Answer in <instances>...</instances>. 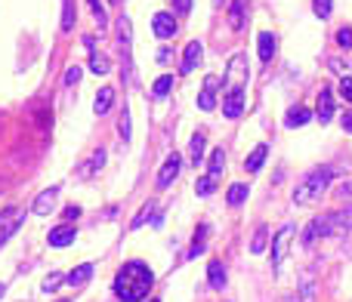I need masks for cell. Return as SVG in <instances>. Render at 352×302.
I'll list each match as a JSON object with an SVG mask.
<instances>
[{
	"label": "cell",
	"mask_w": 352,
	"mask_h": 302,
	"mask_svg": "<svg viewBox=\"0 0 352 302\" xmlns=\"http://www.w3.org/2000/svg\"><path fill=\"white\" fill-rule=\"evenodd\" d=\"M115 297L121 302H142L155 287V272L146 262H127L115 275Z\"/></svg>",
	"instance_id": "obj_1"
},
{
	"label": "cell",
	"mask_w": 352,
	"mask_h": 302,
	"mask_svg": "<svg viewBox=\"0 0 352 302\" xmlns=\"http://www.w3.org/2000/svg\"><path fill=\"white\" fill-rule=\"evenodd\" d=\"M352 231V207H343V210L324 213V216H316L303 231V244L312 247L318 237H340Z\"/></svg>",
	"instance_id": "obj_2"
},
{
	"label": "cell",
	"mask_w": 352,
	"mask_h": 302,
	"mask_svg": "<svg viewBox=\"0 0 352 302\" xmlns=\"http://www.w3.org/2000/svg\"><path fill=\"white\" fill-rule=\"evenodd\" d=\"M331 179H334V167H318L312 170V173H306L303 179H300V185L294 188V204H316V200H322L324 188L331 185Z\"/></svg>",
	"instance_id": "obj_3"
},
{
	"label": "cell",
	"mask_w": 352,
	"mask_h": 302,
	"mask_svg": "<svg viewBox=\"0 0 352 302\" xmlns=\"http://www.w3.org/2000/svg\"><path fill=\"white\" fill-rule=\"evenodd\" d=\"M294 237H297V225H281L278 235L272 237V262L275 266H281V259L287 256V247H291Z\"/></svg>",
	"instance_id": "obj_4"
},
{
	"label": "cell",
	"mask_w": 352,
	"mask_h": 302,
	"mask_svg": "<svg viewBox=\"0 0 352 302\" xmlns=\"http://www.w3.org/2000/svg\"><path fill=\"white\" fill-rule=\"evenodd\" d=\"M244 80H248V59H244L241 53H235V56L229 59L226 84H229V90H235V86H241V90H244Z\"/></svg>",
	"instance_id": "obj_5"
},
{
	"label": "cell",
	"mask_w": 352,
	"mask_h": 302,
	"mask_svg": "<svg viewBox=\"0 0 352 302\" xmlns=\"http://www.w3.org/2000/svg\"><path fill=\"white\" fill-rule=\"evenodd\" d=\"M219 84H223V80H219L217 74H207V78H204V86H201V93H198V108L201 111H213V108H217Z\"/></svg>",
	"instance_id": "obj_6"
},
{
	"label": "cell",
	"mask_w": 352,
	"mask_h": 302,
	"mask_svg": "<svg viewBox=\"0 0 352 302\" xmlns=\"http://www.w3.org/2000/svg\"><path fill=\"white\" fill-rule=\"evenodd\" d=\"M241 111H244V90L241 86H235V90H226V96H223V115L226 117H241Z\"/></svg>",
	"instance_id": "obj_7"
},
{
	"label": "cell",
	"mask_w": 352,
	"mask_h": 302,
	"mask_svg": "<svg viewBox=\"0 0 352 302\" xmlns=\"http://www.w3.org/2000/svg\"><path fill=\"white\" fill-rule=\"evenodd\" d=\"M152 28H155V34H158L161 40L173 37V34H176V19H173V12H155Z\"/></svg>",
	"instance_id": "obj_8"
},
{
	"label": "cell",
	"mask_w": 352,
	"mask_h": 302,
	"mask_svg": "<svg viewBox=\"0 0 352 302\" xmlns=\"http://www.w3.org/2000/svg\"><path fill=\"white\" fill-rule=\"evenodd\" d=\"M56 198H59V188H47V191L37 194L34 207H31V213H37V216H50V213L56 210Z\"/></svg>",
	"instance_id": "obj_9"
},
{
	"label": "cell",
	"mask_w": 352,
	"mask_h": 302,
	"mask_svg": "<svg viewBox=\"0 0 352 302\" xmlns=\"http://www.w3.org/2000/svg\"><path fill=\"white\" fill-rule=\"evenodd\" d=\"M179 167H182V161H179V154H173L164 161V167H161V173H158V188H167V185H173V179L179 176Z\"/></svg>",
	"instance_id": "obj_10"
},
{
	"label": "cell",
	"mask_w": 352,
	"mask_h": 302,
	"mask_svg": "<svg viewBox=\"0 0 352 302\" xmlns=\"http://www.w3.org/2000/svg\"><path fill=\"white\" fill-rule=\"evenodd\" d=\"M74 237H78V229H74V225H59V229L50 231V247L62 250V247H68V244H74Z\"/></svg>",
	"instance_id": "obj_11"
},
{
	"label": "cell",
	"mask_w": 352,
	"mask_h": 302,
	"mask_svg": "<svg viewBox=\"0 0 352 302\" xmlns=\"http://www.w3.org/2000/svg\"><path fill=\"white\" fill-rule=\"evenodd\" d=\"M248 25V0H232L229 6V28L232 31H244Z\"/></svg>",
	"instance_id": "obj_12"
},
{
	"label": "cell",
	"mask_w": 352,
	"mask_h": 302,
	"mask_svg": "<svg viewBox=\"0 0 352 302\" xmlns=\"http://www.w3.org/2000/svg\"><path fill=\"white\" fill-rule=\"evenodd\" d=\"M309 121H312V111L306 108V105H291V108H287V115H285V127H291V130L306 127Z\"/></svg>",
	"instance_id": "obj_13"
},
{
	"label": "cell",
	"mask_w": 352,
	"mask_h": 302,
	"mask_svg": "<svg viewBox=\"0 0 352 302\" xmlns=\"http://www.w3.org/2000/svg\"><path fill=\"white\" fill-rule=\"evenodd\" d=\"M331 117H334V93H331V86H322V93H318V121L328 124Z\"/></svg>",
	"instance_id": "obj_14"
},
{
	"label": "cell",
	"mask_w": 352,
	"mask_h": 302,
	"mask_svg": "<svg viewBox=\"0 0 352 302\" xmlns=\"http://www.w3.org/2000/svg\"><path fill=\"white\" fill-rule=\"evenodd\" d=\"M201 56H204V47H201L198 40H192L186 47V56H182V74L195 71V68H198V62H201Z\"/></svg>",
	"instance_id": "obj_15"
},
{
	"label": "cell",
	"mask_w": 352,
	"mask_h": 302,
	"mask_svg": "<svg viewBox=\"0 0 352 302\" xmlns=\"http://www.w3.org/2000/svg\"><path fill=\"white\" fill-rule=\"evenodd\" d=\"M102 163H105V151H102V148H96V151L90 154V161H87L84 167L78 170V176H80V179H90V176L96 173V170H102Z\"/></svg>",
	"instance_id": "obj_16"
},
{
	"label": "cell",
	"mask_w": 352,
	"mask_h": 302,
	"mask_svg": "<svg viewBox=\"0 0 352 302\" xmlns=\"http://www.w3.org/2000/svg\"><path fill=\"white\" fill-rule=\"evenodd\" d=\"M207 275H210V278H207V281H210V287H213V290H223V287H226V281H229V278H226V268H223V262H219V259H213V262H210V268H207Z\"/></svg>",
	"instance_id": "obj_17"
},
{
	"label": "cell",
	"mask_w": 352,
	"mask_h": 302,
	"mask_svg": "<svg viewBox=\"0 0 352 302\" xmlns=\"http://www.w3.org/2000/svg\"><path fill=\"white\" fill-rule=\"evenodd\" d=\"M90 278H93V266H90V262H84V266H78L72 275H68V278H65V284L80 287V284H87V281H90Z\"/></svg>",
	"instance_id": "obj_18"
},
{
	"label": "cell",
	"mask_w": 352,
	"mask_h": 302,
	"mask_svg": "<svg viewBox=\"0 0 352 302\" xmlns=\"http://www.w3.org/2000/svg\"><path fill=\"white\" fill-rule=\"evenodd\" d=\"M223 170H226V154H223V148H217V151L210 154V167H207V176H210L213 182H219Z\"/></svg>",
	"instance_id": "obj_19"
},
{
	"label": "cell",
	"mask_w": 352,
	"mask_h": 302,
	"mask_svg": "<svg viewBox=\"0 0 352 302\" xmlns=\"http://www.w3.org/2000/svg\"><path fill=\"white\" fill-rule=\"evenodd\" d=\"M111 102H115V90H111V86H102V90L96 93V105H93V111H96V115H105V111L111 108Z\"/></svg>",
	"instance_id": "obj_20"
},
{
	"label": "cell",
	"mask_w": 352,
	"mask_h": 302,
	"mask_svg": "<svg viewBox=\"0 0 352 302\" xmlns=\"http://www.w3.org/2000/svg\"><path fill=\"white\" fill-rule=\"evenodd\" d=\"M266 154H269V146H256L254 151H250V157L244 161V167H248V173H256V170L263 167V161H266Z\"/></svg>",
	"instance_id": "obj_21"
},
{
	"label": "cell",
	"mask_w": 352,
	"mask_h": 302,
	"mask_svg": "<svg viewBox=\"0 0 352 302\" xmlns=\"http://www.w3.org/2000/svg\"><path fill=\"white\" fill-rule=\"evenodd\" d=\"M204 133H195L192 136V142H188V151H192V163H195V167H198V163L201 161H204Z\"/></svg>",
	"instance_id": "obj_22"
},
{
	"label": "cell",
	"mask_w": 352,
	"mask_h": 302,
	"mask_svg": "<svg viewBox=\"0 0 352 302\" xmlns=\"http://www.w3.org/2000/svg\"><path fill=\"white\" fill-rule=\"evenodd\" d=\"M272 56H275V37L269 34V31H263V34H260V59L269 62Z\"/></svg>",
	"instance_id": "obj_23"
},
{
	"label": "cell",
	"mask_w": 352,
	"mask_h": 302,
	"mask_svg": "<svg viewBox=\"0 0 352 302\" xmlns=\"http://www.w3.org/2000/svg\"><path fill=\"white\" fill-rule=\"evenodd\" d=\"M266 241H269V229L266 225H260V229H256V235H254V244H250V253H266Z\"/></svg>",
	"instance_id": "obj_24"
},
{
	"label": "cell",
	"mask_w": 352,
	"mask_h": 302,
	"mask_svg": "<svg viewBox=\"0 0 352 302\" xmlns=\"http://www.w3.org/2000/svg\"><path fill=\"white\" fill-rule=\"evenodd\" d=\"M300 302H316V278H312L309 272L303 275V290H300Z\"/></svg>",
	"instance_id": "obj_25"
},
{
	"label": "cell",
	"mask_w": 352,
	"mask_h": 302,
	"mask_svg": "<svg viewBox=\"0 0 352 302\" xmlns=\"http://www.w3.org/2000/svg\"><path fill=\"white\" fill-rule=\"evenodd\" d=\"M248 194H250V191H248V185H232V188H229V194H226V200H229L232 207H241L244 200H248Z\"/></svg>",
	"instance_id": "obj_26"
},
{
	"label": "cell",
	"mask_w": 352,
	"mask_h": 302,
	"mask_svg": "<svg viewBox=\"0 0 352 302\" xmlns=\"http://www.w3.org/2000/svg\"><path fill=\"white\" fill-rule=\"evenodd\" d=\"M170 86H173V74H164V78H158V80H155L152 93H155V96H158V99H164L167 93H170Z\"/></svg>",
	"instance_id": "obj_27"
},
{
	"label": "cell",
	"mask_w": 352,
	"mask_h": 302,
	"mask_svg": "<svg viewBox=\"0 0 352 302\" xmlns=\"http://www.w3.org/2000/svg\"><path fill=\"white\" fill-rule=\"evenodd\" d=\"M152 216H155V200H148V204L136 213V219L130 222V229H142V222H146V219H152Z\"/></svg>",
	"instance_id": "obj_28"
},
{
	"label": "cell",
	"mask_w": 352,
	"mask_h": 302,
	"mask_svg": "<svg viewBox=\"0 0 352 302\" xmlns=\"http://www.w3.org/2000/svg\"><path fill=\"white\" fill-rule=\"evenodd\" d=\"M109 68H111V62L105 59V56H99V53H93V56H90V71H96V74H109Z\"/></svg>",
	"instance_id": "obj_29"
},
{
	"label": "cell",
	"mask_w": 352,
	"mask_h": 302,
	"mask_svg": "<svg viewBox=\"0 0 352 302\" xmlns=\"http://www.w3.org/2000/svg\"><path fill=\"white\" fill-rule=\"evenodd\" d=\"M87 3H90L93 16H96V22H99V28H105V25H109V16H105V10H102V0H87Z\"/></svg>",
	"instance_id": "obj_30"
},
{
	"label": "cell",
	"mask_w": 352,
	"mask_h": 302,
	"mask_svg": "<svg viewBox=\"0 0 352 302\" xmlns=\"http://www.w3.org/2000/svg\"><path fill=\"white\" fill-rule=\"evenodd\" d=\"M312 10H316V16H318V19H331L334 6H331V0H312Z\"/></svg>",
	"instance_id": "obj_31"
},
{
	"label": "cell",
	"mask_w": 352,
	"mask_h": 302,
	"mask_svg": "<svg viewBox=\"0 0 352 302\" xmlns=\"http://www.w3.org/2000/svg\"><path fill=\"white\" fill-rule=\"evenodd\" d=\"M213 188H217V182H213L210 176H201L198 185H195V191H198L201 198H207V194H213Z\"/></svg>",
	"instance_id": "obj_32"
},
{
	"label": "cell",
	"mask_w": 352,
	"mask_h": 302,
	"mask_svg": "<svg viewBox=\"0 0 352 302\" xmlns=\"http://www.w3.org/2000/svg\"><path fill=\"white\" fill-rule=\"evenodd\" d=\"M337 200H343L346 207H352V179L346 182V185H340L337 188Z\"/></svg>",
	"instance_id": "obj_33"
},
{
	"label": "cell",
	"mask_w": 352,
	"mask_h": 302,
	"mask_svg": "<svg viewBox=\"0 0 352 302\" xmlns=\"http://www.w3.org/2000/svg\"><path fill=\"white\" fill-rule=\"evenodd\" d=\"M59 284H65V278H62V275H50V278L47 281H43V293H53L56 290V287H59Z\"/></svg>",
	"instance_id": "obj_34"
},
{
	"label": "cell",
	"mask_w": 352,
	"mask_h": 302,
	"mask_svg": "<svg viewBox=\"0 0 352 302\" xmlns=\"http://www.w3.org/2000/svg\"><path fill=\"white\" fill-rule=\"evenodd\" d=\"M337 43H340L343 49H352V28H340V31H337Z\"/></svg>",
	"instance_id": "obj_35"
},
{
	"label": "cell",
	"mask_w": 352,
	"mask_h": 302,
	"mask_svg": "<svg viewBox=\"0 0 352 302\" xmlns=\"http://www.w3.org/2000/svg\"><path fill=\"white\" fill-rule=\"evenodd\" d=\"M121 139L130 142V115H127V111L121 115Z\"/></svg>",
	"instance_id": "obj_36"
},
{
	"label": "cell",
	"mask_w": 352,
	"mask_h": 302,
	"mask_svg": "<svg viewBox=\"0 0 352 302\" xmlns=\"http://www.w3.org/2000/svg\"><path fill=\"white\" fill-rule=\"evenodd\" d=\"M340 93H343V99H349V102H352V78H349V74L340 80Z\"/></svg>",
	"instance_id": "obj_37"
},
{
	"label": "cell",
	"mask_w": 352,
	"mask_h": 302,
	"mask_svg": "<svg viewBox=\"0 0 352 302\" xmlns=\"http://www.w3.org/2000/svg\"><path fill=\"white\" fill-rule=\"evenodd\" d=\"M72 22H74V10H72V3L65 6V19H62V31H72Z\"/></svg>",
	"instance_id": "obj_38"
},
{
	"label": "cell",
	"mask_w": 352,
	"mask_h": 302,
	"mask_svg": "<svg viewBox=\"0 0 352 302\" xmlns=\"http://www.w3.org/2000/svg\"><path fill=\"white\" fill-rule=\"evenodd\" d=\"M78 80H80V68H78V65L68 68V71H65V84L72 86V84H78Z\"/></svg>",
	"instance_id": "obj_39"
},
{
	"label": "cell",
	"mask_w": 352,
	"mask_h": 302,
	"mask_svg": "<svg viewBox=\"0 0 352 302\" xmlns=\"http://www.w3.org/2000/svg\"><path fill=\"white\" fill-rule=\"evenodd\" d=\"M201 253H204V241H195L192 250H188V259H195V256H201Z\"/></svg>",
	"instance_id": "obj_40"
},
{
	"label": "cell",
	"mask_w": 352,
	"mask_h": 302,
	"mask_svg": "<svg viewBox=\"0 0 352 302\" xmlns=\"http://www.w3.org/2000/svg\"><path fill=\"white\" fill-rule=\"evenodd\" d=\"M176 3V12H188L192 10V0H173Z\"/></svg>",
	"instance_id": "obj_41"
},
{
	"label": "cell",
	"mask_w": 352,
	"mask_h": 302,
	"mask_svg": "<svg viewBox=\"0 0 352 302\" xmlns=\"http://www.w3.org/2000/svg\"><path fill=\"white\" fill-rule=\"evenodd\" d=\"M343 130H346V133H352V111H346V115H343Z\"/></svg>",
	"instance_id": "obj_42"
},
{
	"label": "cell",
	"mask_w": 352,
	"mask_h": 302,
	"mask_svg": "<svg viewBox=\"0 0 352 302\" xmlns=\"http://www.w3.org/2000/svg\"><path fill=\"white\" fill-rule=\"evenodd\" d=\"M80 216V207H68L65 210V219H78Z\"/></svg>",
	"instance_id": "obj_43"
},
{
	"label": "cell",
	"mask_w": 352,
	"mask_h": 302,
	"mask_svg": "<svg viewBox=\"0 0 352 302\" xmlns=\"http://www.w3.org/2000/svg\"><path fill=\"white\" fill-rule=\"evenodd\" d=\"M170 59V49H158V62H167Z\"/></svg>",
	"instance_id": "obj_44"
},
{
	"label": "cell",
	"mask_w": 352,
	"mask_h": 302,
	"mask_svg": "<svg viewBox=\"0 0 352 302\" xmlns=\"http://www.w3.org/2000/svg\"><path fill=\"white\" fill-rule=\"evenodd\" d=\"M278 302H300V299H297V297H281Z\"/></svg>",
	"instance_id": "obj_45"
},
{
	"label": "cell",
	"mask_w": 352,
	"mask_h": 302,
	"mask_svg": "<svg viewBox=\"0 0 352 302\" xmlns=\"http://www.w3.org/2000/svg\"><path fill=\"white\" fill-rule=\"evenodd\" d=\"M3 293H6V287H3V284H0V299H3Z\"/></svg>",
	"instance_id": "obj_46"
},
{
	"label": "cell",
	"mask_w": 352,
	"mask_h": 302,
	"mask_svg": "<svg viewBox=\"0 0 352 302\" xmlns=\"http://www.w3.org/2000/svg\"><path fill=\"white\" fill-rule=\"evenodd\" d=\"M62 302H72V299H62Z\"/></svg>",
	"instance_id": "obj_47"
},
{
	"label": "cell",
	"mask_w": 352,
	"mask_h": 302,
	"mask_svg": "<svg viewBox=\"0 0 352 302\" xmlns=\"http://www.w3.org/2000/svg\"><path fill=\"white\" fill-rule=\"evenodd\" d=\"M148 302H158V299H148Z\"/></svg>",
	"instance_id": "obj_48"
}]
</instances>
